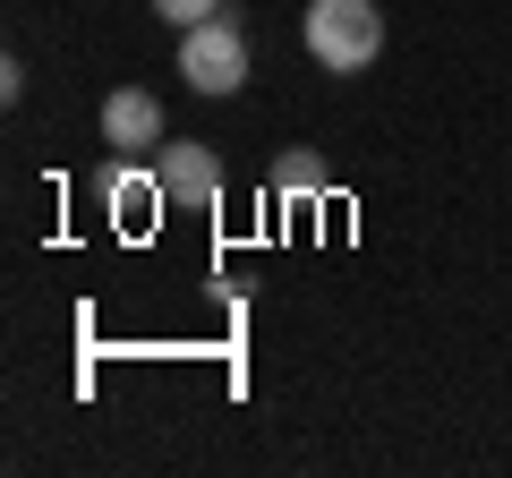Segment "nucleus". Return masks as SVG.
Masks as SVG:
<instances>
[{
  "label": "nucleus",
  "instance_id": "obj_5",
  "mask_svg": "<svg viewBox=\"0 0 512 478\" xmlns=\"http://www.w3.org/2000/svg\"><path fill=\"white\" fill-rule=\"evenodd\" d=\"M333 188V171H325V154H308V146H291V154H274V197H325Z\"/></svg>",
  "mask_w": 512,
  "mask_h": 478
},
{
  "label": "nucleus",
  "instance_id": "obj_3",
  "mask_svg": "<svg viewBox=\"0 0 512 478\" xmlns=\"http://www.w3.org/2000/svg\"><path fill=\"white\" fill-rule=\"evenodd\" d=\"M163 205H222V154L214 146H154Z\"/></svg>",
  "mask_w": 512,
  "mask_h": 478
},
{
  "label": "nucleus",
  "instance_id": "obj_6",
  "mask_svg": "<svg viewBox=\"0 0 512 478\" xmlns=\"http://www.w3.org/2000/svg\"><path fill=\"white\" fill-rule=\"evenodd\" d=\"M222 0H154V18H171V26H197V18H214Z\"/></svg>",
  "mask_w": 512,
  "mask_h": 478
},
{
  "label": "nucleus",
  "instance_id": "obj_1",
  "mask_svg": "<svg viewBox=\"0 0 512 478\" xmlns=\"http://www.w3.org/2000/svg\"><path fill=\"white\" fill-rule=\"evenodd\" d=\"M299 35H308L316 69L359 77V69H376V52H384V9H376V0H308Z\"/></svg>",
  "mask_w": 512,
  "mask_h": 478
},
{
  "label": "nucleus",
  "instance_id": "obj_2",
  "mask_svg": "<svg viewBox=\"0 0 512 478\" xmlns=\"http://www.w3.org/2000/svg\"><path fill=\"white\" fill-rule=\"evenodd\" d=\"M180 86L188 94H239L248 86V35L222 9L197 18V26H180Z\"/></svg>",
  "mask_w": 512,
  "mask_h": 478
},
{
  "label": "nucleus",
  "instance_id": "obj_4",
  "mask_svg": "<svg viewBox=\"0 0 512 478\" xmlns=\"http://www.w3.org/2000/svg\"><path fill=\"white\" fill-rule=\"evenodd\" d=\"M103 146H111V154L163 146V103H154L146 86H111V94H103Z\"/></svg>",
  "mask_w": 512,
  "mask_h": 478
}]
</instances>
